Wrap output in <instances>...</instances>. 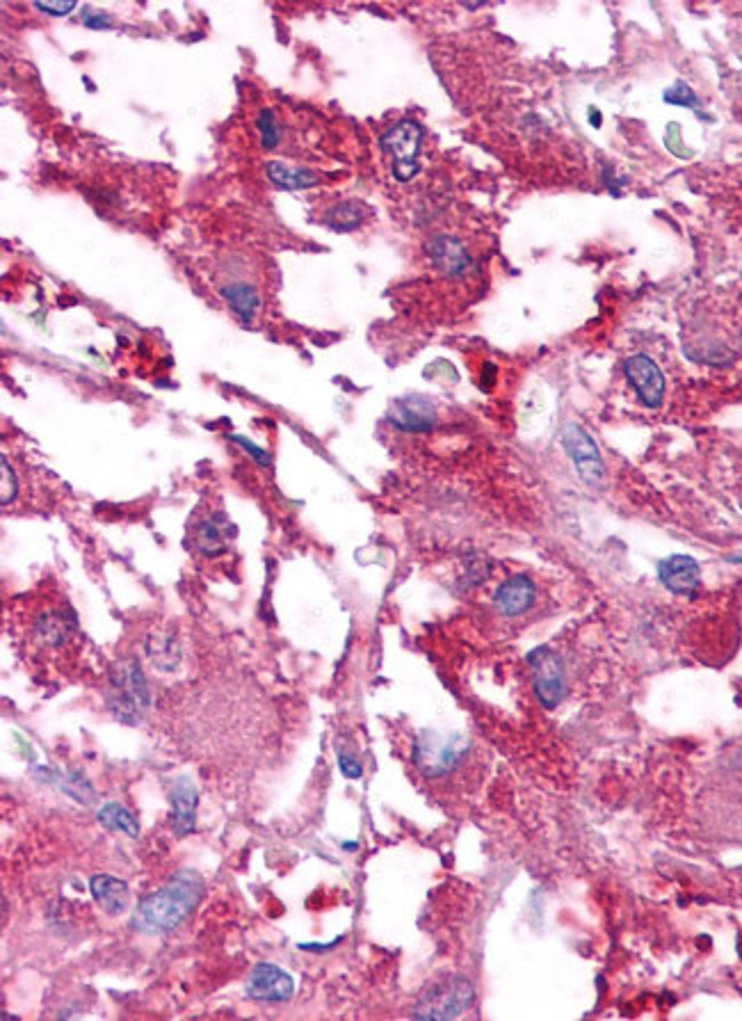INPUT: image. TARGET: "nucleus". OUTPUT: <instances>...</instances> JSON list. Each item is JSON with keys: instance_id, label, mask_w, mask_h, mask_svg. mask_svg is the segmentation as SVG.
<instances>
[{"instance_id": "nucleus-16", "label": "nucleus", "mask_w": 742, "mask_h": 1021, "mask_svg": "<svg viewBox=\"0 0 742 1021\" xmlns=\"http://www.w3.org/2000/svg\"><path fill=\"white\" fill-rule=\"evenodd\" d=\"M222 521H224L222 517L220 519H208V521H204V524L197 528L195 542H197V549L204 553V556H220V553L227 551V540H229V535H231V526L227 524V526L222 528L220 526Z\"/></svg>"}, {"instance_id": "nucleus-24", "label": "nucleus", "mask_w": 742, "mask_h": 1021, "mask_svg": "<svg viewBox=\"0 0 742 1021\" xmlns=\"http://www.w3.org/2000/svg\"><path fill=\"white\" fill-rule=\"evenodd\" d=\"M338 763H341V770L348 777H361V763L350 757H338Z\"/></svg>"}, {"instance_id": "nucleus-1", "label": "nucleus", "mask_w": 742, "mask_h": 1021, "mask_svg": "<svg viewBox=\"0 0 742 1021\" xmlns=\"http://www.w3.org/2000/svg\"><path fill=\"white\" fill-rule=\"evenodd\" d=\"M204 882L195 871H181L153 894L144 896L133 916V928L144 935L172 932L195 912Z\"/></svg>"}, {"instance_id": "nucleus-7", "label": "nucleus", "mask_w": 742, "mask_h": 1021, "mask_svg": "<svg viewBox=\"0 0 742 1021\" xmlns=\"http://www.w3.org/2000/svg\"><path fill=\"white\" fill-rule=\"evenodd\" d=\"M624 373L637 398L647 407H658L665 398V377L658 364L644 355H635L624 364Z\"/></svg>"}, {"instance_id": "nucleus-10", "label": "nucleus", "mask_w": 742, "mask_h": 1021, "mask_svg": "<svg viewBox=\"0 0 742 1021\" xmlns=\"http://www.w3.org/2000/svg\"><path fill=\"white\" fill-rule=\"evenodd\" d=\"M535 597H537V590H535V585H532L530 578L514 576V578H510V581H505L503 585H500L494 604L503 615L516 617V615L526 613V610L535 604Z\"/></svg>"}, {"instance_id": "nucleus-23", "label": "nucleus", "mask_w": 742, "mask_h": 1021, "mask_svg": "<svg viewBox=\"0 0 742 1021\" xmlns=\"http://www.w3.org/2000/svg\"><path fill=\"white\" fill-rule=\"evenodd\" d=\"M332 220H341L338 222V229H352L359 224V211L354 206H341L336 208Z\"/></svg>"}, {"instance_id": "nucleus-21", "label": "nucleus", "mask_w": 742, "mask_h": 1021, "mask_svg": "<svg viewBox=\"0 0 742 1021\" xmlns=\"http://www.w3.org/2000/svg\"><path fill=\"white\" fill-rule=\"evenodd\" d=\"M224 295H227V300L231 302V307L236 309L238 316H243L245 320H249L256 313L258 304H261V300H258V295L254 288H249L247 284H236L231 286L224 291Z\"/></svg>"}, {"instance_id": "nucleus-14", "label": "nucleus", "mask_w": 742, "mask_h": 1021, "mask_svg": "<svg viewBox=\"0 0 742 1021\" xmlns=\"http://www.w3.org/2000/svg\"><path fill=\"white\" fill-rule=\"evenodd\" d=\"M172 807H174V832L179 836L190 834L195 830L197 816V789L190 779H179L172 791Z\"/></svg>"}, {"instance_id": "nucleus-22", "label": "nucleus", "mask_w": 742, "mask_h": 1021, "mask_svg": "<svg viewBox=\"0 0 742 1021\" xmlns=\"http://www.w3.org/2000/svg\"><path fill=\"white\" fill-rule=\"evenodd\" d=\"M258 131H261V135H263V147H268V149L277 147L279 128H277V122H274V115L270 110H265L261 119H258Z\"/></svg>"}, {"instance_id": "nucleus-25", "label": "nucleus", "mask_w": 742, "mask_h": 1021, "mask_svg": "<svg viewBox=\"0 0 742 1021\" xmlns=\"http://www.w3.org/2000/svg\"><path fill=\"white\" fill-rule=\"evenodd\" d=\"M37 7H39V10H42V12H48V14H69L71 10H74L76 5H74V3H64V5H51V3H48V5H42V3H39Z\"/></svg>"}, {"instance_id": "nucleus-19", "label": "nucleus", "mask_w": 742, "mask_h": 1021, "mask_svg": "<svg viewBox=\"0 0 742 1021\" xmlns=\"http://www.w3.org/2000/svg\"><path fill=\"white\" fill-rule=\"evenodd\" d=\"M147 654L151 661L160 670H174L176 663H179V649H176V640L172 635H158V638H151L147 642Z\"/></svg>"}, {"instance_id": "nucleus-11", "label": "nucleus", "mask_w": 742, "mask_h": 1021, "mask_svg": "<svg viewBox=\"0 0 742 1021\" xmlns=\"http://www.w3.org/2000/svg\"><path fill=\"white\" fill-rule=\"evenodd\" d=\"M427 252L432 256V263L443 272V275L459 277L471 268V256L466 252V247L455 238L441 236L434 238L430 245H427Z\"/></svg>"}, {"instance_id": "nucleus-15", "label": "nucleus", "mask_w": 742, "mask_h": 1021, "mask_svg": "<svg viewBox=\"0 0 742 1021\" xmlns=\"http://www.w3.org/2000/svg\"><path fill=\"white\" fill-rule=\"evenodd\" d=\"M74 622H69L67 619V613L64 610H51V613H46L39 617V622L35 626V633L37 638L44 642L46 647H62L67 645L69 638H71V629H74Z\"/></svg>"}, {"instance_id": "nucleus-9", "label": "nucleus", "mask_w": 742, "mask_h": 1021, "mask_svg": "<svg viewBox=\"0 0 742 1021\" xmlns=\"http://www.w3.org/2000/svg\"><path fill=\"white\" fill-rule=\"evenodd\" d=\"M562 444H564V448H567V453L571 455V460L576 462L580 478H585L587 482L601 480L603 462H601L599 448L594 446L590 434H587L583 428H578V425H569V428L562 434Z\"/></svg>"}, {"instance_id": "nucleus-20", "label": "nucleus", "mask_w": 742, "mask_h": 1021, "mask_svg": "<svg viewBox=\"0 0 742 1021\" xmlns=\"http://www.w3.org/2000/svg\"><path fill=\"white\" fill-rule=\"evenodd\" d=\"M268 174H270V179L277 183V186L288 188V190L309 188V186H316V183H318V179L311 172H306V170H290V167L281 165V163H270L268 165Z\"/></svg>"}, {"instance_id": "nucleus-13", "label": "nucleus", "mask_w": 742, "mask_h": 1021, "mask_svg": "<svg viewBox=\"0 0 742 1021\" xmlns=\"http://www.w3.org/2000/svg\"><path fill=\"white\" fill-rule=\"evenodd\" d=\"M660 581H663L669 590L688 594L699 588V567L697 562L688 556H674L665 562H660Z\"/></svg>"}, {"instance_id": "nucleus-5", "label": "nucleus", "mask_w": 742, "mask_h": 1021, "mask_svg": "<svg viewBox=\"0 0 742 1021\" xmlns=\"http://www.w3.org/2000/svg\"><path fill=\"white\" fill-rule=\"evenodd\" d=\"M421 126L414 122H400L382 138L386 154L393 156L395 179L409 181L418 172V151H421Z\"/></svg>"}, {"instance_id": "nucleus-17", "label": "nucleus", "mask_w": 742, "mask_h": 1021, "mask_svg": "<svg viewBox=\"0 0 742 1021\" xmlns=\"http://www.w3.org/2000/svg\"><path fill=\"white\" fill-rule=\"evenodd\" d=\"M395 423L405 430H427V428H432V423H434V412L430 405L421 403V400L400 403Z\"/></svg>"}, {"instance_id": "nucleus-8", "label": "nucleus", "mask_w": 742, "mask_h": 1021, "mask_svg": "<svg viewBox=\"0 0 742 1021\" xmlns=\"http://www.w3.org/2000/svg\"><path fill=\"white\" fill-rule=\"evenodd\" d=\"M532 672H535V690L542 702L553 709L558 706L564 693V670L560 658L548 649H537L530 656Z\"/></svg>"}, {"instance_id": "nucleus-4", "label": "nucleus", "mask_w": 742, "mask_h": 1021, "mask_svg": "<svg viewBox=\"0 0 742 1021\" xmlns=\"http://www.w3.org/2000/svg\"><path fill=\"white\" fill-rule=\"evenodd\" d=\"M469 757V741L459 736H423L416 745V763L427 777L453 773Z\"/></svg>"}, {"instance_id": "nucleus-6", "label": "nucleus", "mask_w": 742, "mask_h": 1021, "mask_svg": "<svg viewBox=\"0 0 742 1021\" xmlns=\"http://www.w3.org/2000/svg\"><path fill=\"white\" fill-rule=\"evenodd\" d=\"M247 994L254 1001L286 1003L293 999L295 983L277 964L261 962L252 969V976L247 980Z\"/></svg>"}, {"instance_id": "nucleus-2", "label": "nucleus", "mask_w": 742, "mask_h": 1021, "mask_svg": "<svg viewBox=\"0 0 742 1021\" xmlns=\"http://www.w3.org/2000/svg\"><path fill=\"white\" fill-rule=\"evenodd\" d=\"M110 711L124 722H135L149 709V688L144 681L140 665L135 661H124L110 677L108 690Z\"/></svg>"}, {"instance_id": "nucleus-3", "label": "nucleus", "mask_w": 742, "mask_h": 1021, "mask_svg": "<svg viewBox=\"0 0 742 1021\" xmlns=\"http://www.w3.org/2000/svg\"><path fill=\"white\" fill-rule=\"evenodd\" d=\"M475 999L473 983L469 978H448L443 983L430 987L425 996L418 1001L414 1017L418 1019H453L459 1017L466 1008H471Z\"/></svg>"}, {"instance_id": "nucleus-18", "label": "nucleus", "mask_w": 742, "mask_h": 1021, "mask_svg": "<svg viewBox=\"0 0 742 1021\" xmlns=\"http://www.w3.org/2000/svg\"><path fill=\"white\" fill-rule=\"evenodd\" d=\"M99 820L108 827V830L124 832L128 836H133V839L140 834V823H137V818L126 807L117 805V802H110V805L103 807L99 811Z\"/></svg>"}, {"instance_id": "nucleus-12", "label": "nucleus", "mask_w": 742, "mask_h": 1021, "mask_svg": "<svg viewBox=\"0 0 742 1021\" xmlns=\"http://www.w3.org/2000/svg\"><path fill=\"white\" fill-rule=\"evenodd\" d=\"M90 891L96 903L106 914L117 916L126 912L128 900H131V891H128V884L124 880L115 878V875H94L90 880Z\"/></svg>"}]
</instances>
